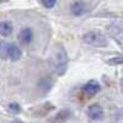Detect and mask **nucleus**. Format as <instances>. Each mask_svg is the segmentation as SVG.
I'll return each instance as SVG.
<instances>
[{"instance_id":"1","label":"nucleus","mask_w":123,"mask_h":123,"mask_svg":"<svg viewBox=\"0 0 123 123\" xmlns=\"http://www.w3.org/2000/svg\"><path fill=\"white\" fill-rule=\"evenodd\" d=\"M68 62H69V58H68L65 49L60 44H57L52 53V65L58 75H63L67 71Z\"/></svg>"},{"instance_id":"2","label":"nucleus","mask_w":123,"mask_h":123,"mask_svg":"<svg viewBox=\"0 0 123 123\" xmlns=\"http://www.w3.org/2000/svg\"><path fill=\"white\" fill-rule=\"evenodd\" d=\"M83 41H84V43L91 47H96V48L107 46V38L100 31H89V32H86L83 36Z\"/></svg>"},{"instance_id":"3","label":"nucleus","mask_w":123,"mask_h":123,"mask_svg":"<svg viewBox=\"0 0 123 123\" xmlns=\"http://www.w3.org/2000/svg\"><path fill=\"white\" fill-rule=\"evenodd\" d=\"M107 31H108V35L113 38L119 44V47L123 49V28L121 26H117V25H111V26L107 27Z\"/></svg>"},{"instance_id":"4","label":"nucleus","mask_w":123,"mask_h":123,"mask_svg":"<svg viewBox=\"0 0 123 123\" xmlns=\"http://www.w3.org/2000/svg\"><path fill=\"white\" fill-rule=\"evenodd\" d=\"M87 116L92 121H98L104 118V110L98 105H91L87 108Z\"/></svg>"},{"instance_id":"5","label":"nucleus","mask_w":123,"mask_h":123,"mask_svg":"<svg viewBox=\"0 0 123 123\" xmlns=\"http://www.w3.org/2000/svg\"><path fill=\"white\" fill-rule=\"evenodd\" d=\"M100 91V84L96 80H90L83 86V92L86 96H94Z\"/></svg>"},{"instance_id":"6","label":"nucleus","mask_w":123,"mask_h":123,"mask_svg":"<svg viewBox=\"0 0 123 123\" xmlns=\"http://www.w3.org/2000/svg\"><path fill=\"white\" fill-rule=\"evenodd\" d=\"M6 52H7V55L9 58L11 59L12 62H16L20 58H21V49H20L16 44H12V43H10V44H6Z\"/></svg>"},{"instance_id":"7","label":"nucleus","mask_w":123,"mask_h":123,"mask_svg":"<svg viewBox=\"0 0 123 123\" xmlns=\"http://www.w3.org/2000/svg\"><path fill=\"white\" fill-rule=\"evenodd\" d=\"M70 11L73 12V15H75V16H81V15H84L87 11V6L84 3H81V1H76V3L71 4Z\"/></svg>"},{"instance_id":"8","label":"nucleus","mask_w":123,"mask_h":123,"mask_svg":"<svg viewBox=\"0 0 123 123\" xmlns=\"http://www.w3.org/2000/svg\"><path fill=\"white\" fill-rule=\"evenodd\" d=\"M32 37H33V32L32 30L26 27V28H22L21 32L18 33V39L20 42H22L24 44H28L31 41H32Z\"/></svg>"},{"instance_id":"9","label":"nucleus","mask_w":123,"mask_h":123,"mask_svg":"<svg viewBox=\"0 0 123 123\" xmlns=\"http://www.w3.org/2000/svg\"><path fill=\"white\" fill-rule=\"evenodd\" d=\"M0 33L4 37H7L12 33V24L10 21H3L0 25Z\"/></svg>"},{"instance_id":"10","label":"nucleus","mask_w":123,"mask_h":123,"mask_svg":"<svg viewBox=\"0 0 123 123\" xmlns=\"http://www.w3.org/2000/svg\"><path fill=\"white\" fill-rule=\"evenodd\" d=\"M108 65H121L123 64V55H118V57H113L107 60Z\"/></svg>"},{"instance_id":"11","label":"nucleus","mask_w":123,"mask_h":123,"mask_svg":"<svg viewBox=\"0 0 123 123\" xmlns=\"http://www.w3.org/2000/svg\"><path fill=\"white\" fill-rule=\"evenodd\" d=\"M39 86L42 87L44 91H47L48 89H50V86H52V79H50V78H44L39 83Z\"/></svg>"},{"instance_id":"12","label":"nucleus","mask_w":123,"mask_h":123,"mask_svg":"<svg viewBox=\"0 0 123 123\" xmlns=\"http://www.w3.org/2000/svg\"><path fill=\"white\" fill-rule=\"evenodd\" d=\"M9 110L12 112V113H18V112H21V107H20L18 104L16 102H11V104L9 105Z\"/></svg>"},{"instance_id":"13","label":"nucleus","mask_w":123,"mask_h":123,"mask_svg":"<svg viewBox=\"0 0 123 123\" xmlns=\"http://www.w3.org/2000/svg\"><path fill=\"white\" fill-rule=\"evenodd\" d=\"M57 3V0H42V4L47 7V9H50V7H53Z\"/></svg>"},{"instance_id":"14","label":"nucleus","mask_w":123,"mask_h":123,"mask_svg":"<svg viewBox=\"0 0 123 123\" xmlns=\"http://www.w3.org/2000/svg\"><path fill=\"white\" fill-rule=\"evenodd\" d=\"M10 123H24V122H21V121H18V119H15V121H12V122H10Z\"/></svg>"},{"instance_id":"15","label":"nucleus","mask_w":123,"mask_h":123,"mask_svg":"<svg viewBox=\"0 0 123 123\" xmlns=\"http://www.w3.org/2000/svg\"><path fill=\"white\" fill-rule=\"evenodd\" d=\"M121 90H122V92H123V79L121 80Z\"/></svg>"}]
</instances>
